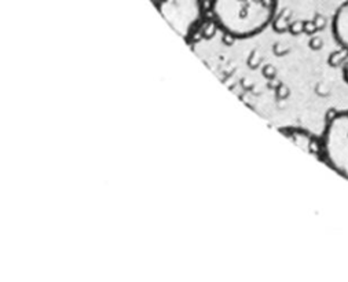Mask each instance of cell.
Returning a JSON list of instances; mask_svg holds the SVG:
<instances>
[{
    "instance_id": "cell-1",
    "label": "cell",
    "mask_w": 348,
    "mask_h": 282,
    "mask_svg": "<svg viewBox=\"0 0 348 282\" xmlns=\"http://www.w3.org/2000/svg\"><path fill=\"white\" fill-rule=\"evenodd\" d=\"M278 0H212L216 25L237 39L255 36L274 18Z\"/></svg>"
},
{
    "instance_id": "cell-2",
    "label": "cell",
    "mask_w": 348,
    "mask_h": 282,
    "mask_svg": "<svg viewBox=\"0 0 348 282\" xmlns=\"http://www.w3.org/2000/svg\"><path fill=\"white\" fill-rule=\"evenodd\" d=\"M321 141L324 163L348 179V111L330 112Z\"/></svg>"
},
{
    "instance_id": "cell-3",
    "label": "cell",
    "mask_w": 348,
    "mask_h": 282,
    "mask_svg": "<svg viewBox=\"0 0 348 282\" xmlns=\"http://www.w3.org/2000/svg\"><path fill=\"white\" fill-rule=\"evenodd\" d=\"M163 18L186 42L200 24L204 14L201 0H157Z\"/></svg>"
},
{
    "instance_id": "cell-4",
    "label": "cell",
    "mask_w": 348,
    "mask_h": 282,
    "mask_svg": "<svg viewBox=\"0 0 348 282\" xmlns=\"http://www.w3.org/2000/svg\"><path fill=\"white\" fill-rule=\"evenodd\" d=\"M282 134L288 136L292 142H294L299 147H301L304 152L311 154L319 161L324 163V154H322V141L314 134H311L307 129L299 128V127H288V128L280 129Z\"/></svg>"
},
{
    "instance_id": "cell-5",
    "label": "cell",
    "mask_w": 348,
    "mask_h": 282,
    "mask_svg": "<svg viewBox=\"0 0 348 282\" xmlns=\"http://www.w3.org/2000/svg\"><path fill=\"white\" fill-rule=\"evenodd\" d=\"M332 32L336 43L348 50V0L337 7L332 19Z\"/></svg>"
},
{
    "instance_id": "cell-6",
    "label": "cell",
    "mask_w": 348,
    "mask_h": 282,
    "mask_svg": "<svg viewBox=\"0 0 348 282\" xmlns=\"http://www.w3.org/2000/svg\"><path fill=\"white\" fill-rule=\"evenodd\" d=\"M348 61V50L340 47V50H336L330 54L328 63L333 68H340L344 66V63Z\"/></svg>"
},
{
    "instance_id": "cell-7",
    "label": "cell",
    "mask_w": 348,
    "mask_h": 282,
    "mask_svg": "<svg viewBox=\"0 0 348 282\" xmlns=\"http://www.w3.org/2000/svg\"><path fill=\"white\" fill-rule=\"evenodd\" d=\"M324 46V43H322V40L321 39H312V42H311V47L312 49H321Z\"/></svg>"
},
{
    "instance_id": "cell-8",
    "label": "cell",
    "mask_w": 348,
    "mask_h": 282,
    "mask_svg": "<svg viewBox=\"0 0 348 282\" xmlns=\"http://www.w3.org/2000/svg\"><path fill=\"white\" fill-rule=\"evenodd\" d=\"M343 77H344V80H346V83L348 84V61L344 63V66H343Z\"/></svg>"
}]
</instances>
